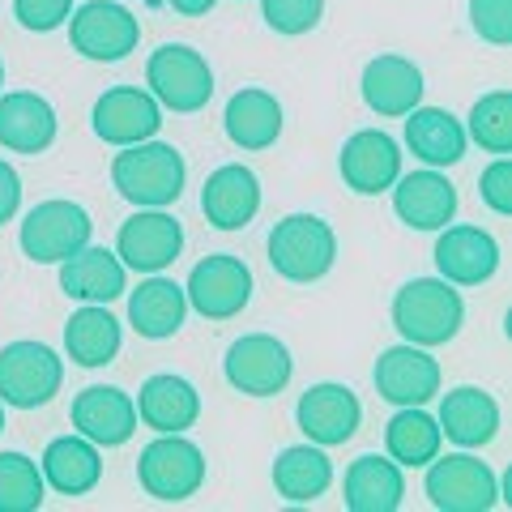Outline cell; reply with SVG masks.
<instances>
[{
	"instance_id": "1",
	"label": "cell",
	"mask_w": 512,
	"mask_h": 512,
	"mask_svg": "<svg viewBox=\"0 0 512 512\" xmlns=\"http://www.w3.org/2000/svg\"><path fill=\"white\" fill-rule=\"evenodd\" d=\"M188 180L184 154L167 146V141H137V146H120L111 158V184L124 201H133L137 210H167L180 201Z\"/></svg>"
},
{
	"instance_id": "2",
	"label": "cell",
	"mask_w": 512,
	"mask_h": 512,
	"mask_svg": "<svg viewBox=\"0 0 512 512\" xmlns=\"http://www.w3.org/2000/svg\"><path fill=\"white\" fill-rule=\"evenodd\" d=\"M466 320V303L444 278H414L393 299V329L402 333L410 346H444L461 333Z\"/></svg>"
},
{
	"instance_id": "3",
	"label": "cell",
	"mask_w": 512,
	"mask_h": 512,
	"mask_svg": "<svg viewBox=\"0 0 512 512\" xmlns=\"http://www.w3.org/2000/svg\"><path fill=\"white\" fill-rule=\"evenodd\" d=\"M338 261V235L316 214H286L269 235V265L286 282H320Z\"/></svg>"
},
{
	"instance_id": "4",
	"label": "cell",
	"mask_w": 512,
	"mask_h": 512,
	"mask_svg": "<svg viewBox=\"0 0 512 512\" xmlns=\"http://www.w3.org/2000/svg\"><path fill=\"white\" fill-rule=\"evenodd\" d=\"M146 86L158 107L192 116L214 99V69L197 47L188 43H163L146 64Z\"/></svg>"
},
{
	"instance_id": "5",
	"label": "cell",
	"mask_w": 512,
	"mask_h": 512,
	"mask_svg": "<svg viewBox=\"0 0 512 512\" xmlns=\"http://www.w3.org/2000/svg\"><path fill=\"white\" fill-rule=\"evenodd\" d=\"M141 491L158 504H184L201 491L205 483V453L192 440H184V431L175 436H158L141 448L137 461Z\"/></svg>"
},
{
	"instance_id": "6",
	"label": "cell",
	"mask_w": 512,
	"mask_h": 512,
	"mask_svg": "<svg viewBox=\"0 0 512 512\" xmlns=\"http://www.w3.org/2000/svg\"><path fill=\"white\" fill-rule=\"evenodd\" d=\"M423 491H427V504L440 512H491L500 504V478H495L487 461H478L470 453L431 457Z\"/></svg>"
},
{
	"instance_id": "7",
	"label": "cell",
	"mask_w": 512,
	"mask_h": 512,
	"mask_svg": "<svg viewBox=\"0 0 512 512\" xmlns=\"http://www.w3.org/2000/svg\"><path fill=\"white\" fill-rule=\"evenodd\" d=\"M64 384V363L43 342H9L0 346V402L35 410L47 406Z\"/></svg>"
},
{
	"instance_id": "8",
	"label": "cell",
	"mask_w": 512,
	"mask_h": 512,
	"mask_svg": "<svg viewBox=\"0 0 512 512\" xmlns=\"http://www.w3.org/2000/svg\"><path fill=\"white\" fill-rule=\"evenodd\" d=\"M137 39H141V22L116 0H86L82 9L69 13V43L86 60L116 64L128 52H137Z\"/></svg>"
},
{
	"instance_id": "9",
	"label": "cell",
	"mask_w": 512,
	"mask_h": 512,
	"mask_svg": "<svg viewBox=\"0 0 512 512\" xmlns=\"http://www.w3.org/2000/svg\"><path fill=\"white\" fill-rule=\"evenodd\" d=\"M94 222L77 201H39L22 218V252L35 265H60L64 256L90 244Z\"/></svg>"
},
{
	"instance_id": "10",
	"label": "cell",
	"mask_w": 512,
	"mask_h": 512,
	"mask_svg": "<svg viewBox=\"0 0 512 512\" xmlns=\"http://www.w3.org/2000/svg\"><path fill=\"white\" fill-rule=\"evenodd\" d=\"M188 308H197L205 320H231L252 299V269L231 252H214L188 274Z\"/></svg>"
},
{
	"instance_id": "11",
	"label": "cell",
	"mask_w": 512,
	"mask_h": 512,
	"mask_svg": "<svg viewBox=\"0 0 512 512\" xmlns=\"http://www.w3.org/2000/svg\"><path fill=\"white\" fill-rule=\"evenodd\" d=\"M231 389L248 393V397H274L291 384V350H286L274 333H244L239 342H231L227 359H222Z\"/></svg>"
},
{
	"instance_id": "12",
	"label": "cell",
	"mask_w": 512,
	"mask_h": 512,
	"mask_svg": "<svg viewBox=\"0 0 512 512\" xmlns=\"http://www.w3.org/2000/svg\"><path fill=\"white\" fill-rule=\"evenodd\" d=\"M184 248V227L163 210H137L116 235V256L137 274H163Z\"/></svg>"
},
{
	"instance_id": "13",
	"label": "cell",
	"mask_w": 512,
	"mask_h": 512,
	"mask_svg": "<svg viewBox=\"0 0 512 512\" xmlns=\"http://www.w3.org/2000/svg\"><path fill=\"white\" fill-rule=\"evenodd\" d=\"M158 128H163V107L150 90L111 86L94 103V133L107 146H137V141H150Z\"/></svg>"
},
{
	"instance_id": "14",
	"label": "cell",
	"mask_w": 512,
	"mask_h": 512,
	"mask_svg": "<svg viewBox=\"0 0 512 512\" xmlns=\"http://www.w3.org/2000/svg\"><path fill=\"white\" fill-rule=\"evenodd\" d=\"M376 393L389 406H427L440 393V363L427 355L423 346H389L376 359Z\"/></svg>"
},
{
	"instance_id": "15",
	"label": "cell",
	"mask_w": 512,
	"mask_h": 512,
	"mask_svg": "<svg viewBox=\"0 0 512 512\" xmlns=\"http://www.w3.org/2000/svg\"><path fill=\"white\" fill-rule=\"evenodd\" d=\"M338 171L350 192L380 197L402 175V146L389 133H380V128H363V133L346 137V146L338 154Z\"/></svg>"
},
{
	"instance_id": "16",
	"label": "cell",
	"mask_w": 512,
	"mask_h": 512,
	"mask_svg": "<svg viewBox=\"0 0 512 512\" xmlns=\"http://www.w3.org/2000/svg\"><path fill=\"white\" fill-rule=\"evenodd\" d=\"M295 419H299V431L312 444L333 448V444H346L359 431L363 406H359V397L350 393L346 384L325 380V384H312V389L299 397Z\"/></svg>"
},
{
	"instance_id": "17",
	"label": "cell",
	"mask_w": 512,
	"mask_h": 512,
	"mask_svg": "<svg viewBox=\"0 0 512 512\" xmlns=\"http://www.w3.org/2000/svg\"><path fill=\"white\" fill-rule=\"evenodd\" d=\"M73 427L99 448H120L137 431V402L116 384H90L73 397Z\"/></svg>"
},
{
	"instance_id": "18",
	"label": "cell",
	"mask_w": 512,
	"mask_h": 512,
	"mask_svg": "<svg viewBox=\"0 0 512 512\" xmlns=\"http://www.w3.org/2000/svg\"><path fill=\"white\" fill-rule=\"evenodd\" d=\"M393 210L414 231H440L457 214V188L444 171H410L393 180Z\"/></svg>"
},
{
	"instance_id": "19",
	"label": "cell",
	"mask_w": 512,
	"mask_h": 512,
	"mask_svg": "<svg viewBox=\"0 0 512 512\" xmlns=\"http://www.w3.org/2000/svg\"><path fill=\"white\" fill-rule=\"evenodd\" d=\"M436 269L453 286H483L500 269V244L483 227H440Z\"/></svg>"
},
{
	"instance_id": "20",
	"label": "cell",
	"mask_w": 512,
	"mask_h": 512,
	"mask_svg": "<svg viewBox=\"0 0 512 512\" xmlns=\"http://www.w3.org/2000/svg\"><path fill=\"white\" fill-rule=\"evenodd\" d=\"M423 69L397 52H384L376 60L363 64V103L376 111V116H406L423 103Z\"/></svg>"
},
{
	"instance_id": "21",
	"label": "cell",
	"mask_w": 512,
	"mask_h": 512,
	"mask_svg": "<svg viewBox=\"0 0 512 512\" xmlns=\"http://www.w3.org/2000/svg\"><path fill=\"white\" fill-rule=\"evenodd\" d=\"M201 210L218 231H244L261 210V180L239 163L218 167L201 188Z\"/></svg>"
},
{
	"instance_id": "22",
	"label": "cell",
	"mask_w": 512,
	"mask_h": 512,
	"mask_svg": "<svg viewBox=\"0 0 512 512\" xmlns=\"http://www.w3.org/2000/svg\"><path fill=\"white\" fill-rule=\"evenodd\" d=\"M124 286H128V269L107 248L86 244L60 261V291L77 303H111L124 295Z\"/></svg>"
},
{
	"instance_id": "23",
	"label": "cell",
	"mask_w": 512,
	"mask_h": 512,
	"mask_svg": "<svg viewBox=\"0 0 512 512\" xmlns=\"http://www.w3.org/2000/svg\"><path fill=\"white\" fill-rule=\"evenodd\" d=\"M436 423H440V436L453 440L457 448H483L500 436V402L487 389L461 384V389L444 393Z\"/></svg>"
},
{
	"instance_id": "24",
	"label": "cell",
	"mask_w": 512,
	"mask_h": 512,
	"mask_svg": "<svg viewBox=\"0 0 512 512\" xmlns=\"http://www.w3.org/2000/svg\"><path fill=\"white\" fill-rule=\"evenodd\" d=\"M56 141V111L43 94H0V146L13 154H43Z\"/></svg>"
},
{
	"instance_id": "25",
	"label": "cell",
	"mask_w": 512,
	"mask_h": 512,
	"mask_svg": "<svg viewBox=\"0 0 512 512\" xmlns=\"http://www.w3.org/2000/svg\"><path fill=\"white\" fill-rule=\"evenodd\" d=\"M137 419L158 436H175L201 419V397L184 376H150L137 393Z\"/></svg>"
},
{
	"instance_id": "26",
	"label": "cell",
	"mask_w": 512,
	"mask_h": 512,
	"mask_svg": "<svg viewBox=\"0 0 512 512\" xmlns=\"http://www.w3.org/2000/svg\"><path fill=\"white\" fill-rule=\"evenodd\" d=\"M406 495L402 466L393 457H355L342 478V500L350 512H397Z\"/></svg>"
},
{
	"instance_id": "27",
	"label": "cell",
	"mask_w": 512,
	"mask_h": 512,
	"mask_svg": "<svg viewBox=\"0 0 512 512\" xmlns=\"http://www.w3.org/2000/svg\"><path fill=\"white\" fill-rule=\"evenodd\" d=\"M466 128H461V120L453 116V111L444 107H414L406 111V146L414 158H423L427 167H453L466 158Z\"/></svg>"
},
{
	"instance_id": "28",
	"label": "cell",
	"mask_w": 512,
	"mask_h": 512,
	"mask_svg": "<svg viewBox=\"0 0 512 512\" xmlns=\"http://www.w3.org/2000/svg\"><path fill=\"white\" fill-rule=\"evenodd\" d=\"M222 124L239 150H269L282 137V103L261 86H244L231 94Z\"/></svg>"
},
{
	"instance_id": "29",
	"label": "cell",
	"mask_w": 512,
	"mask_h": 512,
	"mask_svg": "<svg viewBox=\"0 0 512 512\" xmlns=\"http://www.w3.org/2000/svg\"><path fill=\"white\" fill-rule=\"evenodd\" d=\"M43 483L60 495H90L103 478V457L99 444H90L86 436H60L43 448Z\"/></svg>"
},
{
	"instance_id": "30",
	"label": "cell",
	"mask_w": 512,
	"mask_h": 512,
	"mask_svg": "<svg viewBox=\"0 0 512 512\" xmlns=\"http://www.w3.org/2000/svg\"><path fill=\"white\" fill-rule=\"evenodd\" d=\"M184 316H188V295H184V286H175L171 278L154 274L128 295V320H133V329L150 342L175 338Z\"/></svg>"
},
{
	"instance_id": "31",
	"label": "cell",
	"mask_w": 512,
	"mask_h": 512,
	"mask_svg": "<svg viewBox=\"0 0 512 512\" xmlns=\"http://www.w3.org/2000/svg\"><path fill=\"white\" fill-rule=\"evenodd\" d=\"M64 350L77 367H107L120 355V320L107 312V303H82V312L69 316Z\"/></svg>"
},
{
	"instance_id": "32",
	"label": "cell",
	"mask_w": 512,
	"mask_h": 512,
	"mask_svg": "<svg viewBox=\"0 0 512 512\" xmlns=\"http://www.w3.org/2000/svg\"><path fill=\"white\" fill-rule=\"evenodd\" d=\"M333 487V461L320 453V444L282 448L274 461V491L286 504H312Z\"/></svg>"
},
{
	"instance_id": "33",
	"label": "cell",
	"mask_w": 512,
	"mask_h": 512,
	"mask_svg": "<svg viewBox=\"0 0 512 512\" xmlns=\"http://www.w3.org/2000/svg\"><path fill=\"white\" fill-rule=\"evenodd\" d=\"M440 423L423 406H397V414L384 427V448L402 470H419L440 453Z\"/></svg>"
},
{
	"instance_id": "34",
	"label": "cell",
	"mask_w": 512,
	"mask_h": 512,
	"mask_svg": "<svg viewBox=\"0 0 512 512\" xmlns=\"http://www.w3.org/2000/svg\"><path fill=\"white\" fill-rule=\"evenodd\" d=\"M43 470L26 453H0V512H39Z\"/></svg>"
},
{
	"instance_id": "35",
	"label": "cell",
	"mask_w": 512,
	"mask_h": 512,
	"mask_svg": "<svg viewBox=\"0 0 512 512\" xmlns=\"http://www.w3.org/2000/svg\"><path fill=\"white\" fill-rule=\"evenodd\" d=\"M466 137H474L478 150H487V154L512 150V94L508 90H491L474 103Z\"/></svg>"
},
{
	"instance_id": "36",
	"label": "cell",
	"mask_w": 512,
	"mask_h": 512,
	"mask_svg": "<svg viewBox=\"0 0 512 512\" xmlns=\"http://www.w3.org/2000/svg\"><path fill=\"white\" fill-rule=\"evenodd\" d=\"M261 13L278 35H308L325 18V0H261Z\"/></svg>"
},
{
	"instance_id": "37",
	"label": "cell",
	"mask_w": 512,
	"mask_h": 512,
	"mask_svg": "<svg viewBox=\"0 0 512 512\" xmlns=\"http://www.w3.org/2000/svg\"><path fill=\"white\" fill-rule=\"evenodd\" d=\"M470 26L491 47L512 43V0H470Z\"/></svg>"
},
{
	"instance_id": "38",
	"label": "cell",
	"mask_w": 512,
	"mask_h": 512,
	"mask_svg": "<svg viewBox=\"0 0 512 512\" xmlns=\"http://www.w3.org/2000/svg\"><path fill=\"white\" fill-rule=\"evenodd\" d=\"M13 13H18V22L26 30L47 35V30H56V26L69 22L73 0H13Z\"/></svg>"
},
{
	"instance_id": "39",
	"label": "cell",
	"mask_w": 512,
	"mask_h": 512,
	"mask_svg": "<svg viewBox=\"0 0 512 512\" xmlns=\"http://www.w3.org/2000/svg\"><path fill=\"white\" fill-rule=\"evenodd\" d=\"M478 197H483L487 210H495L500 218L512 214V163L504 154L483 171V180H478Z\"/></svg>"
},
{
	"instance_id": "40",
	"label": "cell",
	"mask_w": 512,
	"mask_h": 512,
	"mask_svg": "<svg viewBox=\"0 0 512 512\" xmlns=\"http://www.w3.org/2000/svg\"><path fill=\"white\" fill-rule=\"evenodd\" d=\"M18 205H22V175L0 158V227L18 214Z\"/></svg>"
},
{
	"instance_id": "41",
	"label": "cell",
	"mask_w": 512,
	"mask_h": 512,
	"mask_svg": "<svg viewBox=\"0 0 512 512\" xmlns=\"http://www.w3.org/2000/svg\"><path fill=\"white\" fill-rule=\"evenodd\" d=\"M167 5L175 9V13H184V18H205L218 0H167Z\"/></svg>"
},
{
	"instance_id": "42",
	"label": "cell",
	"mask_w": 512,
	"mask_h": 512,
	"mask_svg": "<svg viewBox=\"0 0 512 512\" xmlns=\"http://www.w3.org/2000/svg\"><path fill=\"white\" fill-rule=\"evenodd\" d=\"M0 431H5V402H0Z\"/></svg>"
},
{
	"instance_id": "43",
	"label": "cell",
	"mask_w": 512,
	"mask_h": 512,
	"mask_svg": "<svg viewBox=\"0 0 512 512\" xmlns=\"http://www.w3.org/2000/svg\"><path fill=\"white\" fill-rule=\"evenodd\" d=\"M0 86H5V64H0Z\"/></svg>"
}]
</instances>
